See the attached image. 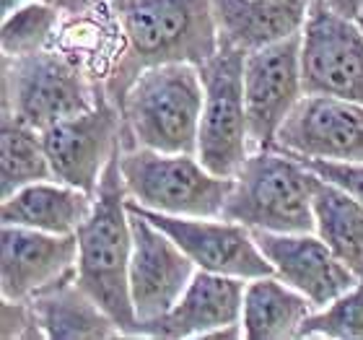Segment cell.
Segmentation results:
<instances>
[{
    "label": "cell",
    "mask_w": 363,
    "mask_h": 340,
    "mask_svg": "<svg viewBox=\"0 0 363 340\" xmlns=\"http://www.w3.org/2000/svg\"><path fill=\"white\" fill-rule=\"evenodd\" d=\"M120 21L122 50L104 94L120 106L125 91L145 68L164 62L203 65L218 53L213 0H109Z\"/></svg>",
    "instance_id": "obj_1"
},
{
    "label": "cell",
    "mask_w": 363,
    "mask_h": 340,
    "mask_svg": "<svg viewBox=\"0 0 363 340\" xmlns=\"http://www.w3.org/2000/svg\"><path fill=\"white\" fill-rule=\"evenodd\" d=\"M120 148L106 164L94 195V205L76 231V280L99 307L109 312V317L120 325L125 338H138V314L130 296L133 226L128 190L120 172Z\"/></svg>",
    "instance_id": "obj_2"
},
{
    "label": "cell",
    "mask_w": 363,
    "mask_h": 340,
    "mask_svg": "<svg viewBox=\"0 0 363 340\" xmlns=\"http://www.w3.org/2000/svg\"><path fill=\"white\" fill-rule=\"evenodd\" d=\"M203 78L192 62H164L145 68L120 102L122 148L197 153L203 114Z\"/></svg>",
    "instance_id": "obj_3"
},
{
    "label": "cell",
    "mask_w": 363,
    "mask_h": 340,
    "mask_svg": "<svg viewBox=\"0 0 363 340\" xmlns=\"http://www.w3.org/2000/svg\"><path fill=\"white\" fill-rule=\"evenodd\" d=\"M314 182L317 174L298 156L278 148L252 151L220 216L262 231H314Z\"/></svg>",
    "instance_id": "obj_4"
},
{
    "label": "cell",
    "mask_w": 363,
    "mask_h": 340,
    "mask_svg": "<svg viewBox=\"0 0 363 340\" xmlns=\"http://www.w3.org/2000/svg\"><path fill=\"white\" fill-rule=\"evenodd\" d=\"M120 172L128 197L145 211L172 216H220L234 177H218L197 153L120 148Z\"/></svg>",
    "instance_id": "obj_5"
},
{
    "label": "cell",
    "mask_w": 363,
    "mask_h": 340,
    "mask_svg": "<svg viewBox=\"0 0 363 340\" xmlns=\"http://www.w3.org/2000/svg\"><path fill=\"white\" fill-rule=\"evenodd\" d=\"M101 91L76 57L55 45L23 57H3V112L37 130L91 109Z\"/></svg>",
    "instance_id": "obj_6"
},
{
    "label": "cell",
    "mask_w": 363,
    "mask_h": 340,
    "mask_svg": "<svg viewBox=\"0 0 363 340\" xmlns=\"http://www.w3.org/2000/svg\"><path fill=\"white\" fill-rule=\"evenodd\" d=\"M244 57L234 47H218L200 68L203 114L197 128V159L218 177H236L250 159V125L244 106Z\"/></svg>",
    "instance_id": "obj_7"
},
{
    "label": "cell",
    "mask_w": 363,
    "mask_h": 340,
    "mask_svg": "<svg viewBox=\"0 0 363 340\" xmlns=\"http://www.w3.org/2000/svg\"><path fill=\"white\" fill-rule=\"evenodd\" d=\"M303 94L363 104V26L327 0H311L301 29Z\"/></svg>",
    "instance_id": "obj_8"
},
{
    "label": "cell",
    "mask_w": 363,
    "mask_h": 340,
    "mask_svg": "<svg viewBox=\"0 0 363 340\" xmlns=\"http://www.w3.org/2000/svg\"><path fill=\"white\" fill-rule=\"evenodd\" d=\"M122 112L104 91L81 114L57 120L42 130L52 180L96 195L101 174L122 143Z\"/></svg>",
    "instance_id": "obj_9"
},
{
    "label": "cell",
    "mask_w": 363,
    "mask_h": 340,
    "mask_svg": "<svg viewBox=\"0 0 363 340\" xmlns=\"http://www.w3.org/2000/svg\"><path fill=\"white\" fill-rule=\"evenodd\" d=\"M303 97L301 31L244 57V106L252 151L275 148L283 122Z\"/></svg>",
    "instance_id": "obj_10"
},
{
    "label": "cell",
    "mask_w": 363,
    "mask_h": 340,
    "mask_svg": "<svg viewBox=\"0 0 363 340\" xmlns=\"http://www.w3.org/2000/svg\"><path fill=\"white\" fill-rule=\"evenodd\" d=\"M130 211L140 213L167 231L182 250L192 257L200 270L223 273L252 280L259 275H272V265L255 242L250 226L223 216H172V213L145 211L128 197Z\"/></svg>",
    "instance_id": "obj_11"
},
{
    "label": "cell",
    "mask_w": 363,
    "mask_h": 340,
    "mask_svg": "<svg viewBox=\"0 0 363 340\" xmlns=\"http://www.w3.org/2000/svg\"><path fill=\"white\" fill-rule=\"evenodd\" d=\"M130 226H133L130 296L140 325L145 319L167 314L179 302L189 280L195 278L197 265L167 231H161L140 213L130 211Z\"/></svg>",
    "instance_id": "obj_12"
},
{
    "label": "cell",
    "mask_w": 363,
    "mask_h": 340,
    "mask_svg": "<svg viewBox=\"0 0 363 340\" xmlns=\"http://www.w3.org/2000/svg\"><path fill=\"white\" fill-rule=\"evenodd\" d=\"M275 148L298 159L363 161V104L303 94L283 122Z\"/></svg>",
    "instance_id": "obj_13"
},
{
    "label": "cell",
    "mask_w": 363,
    "mask_h": 340,
    "mask_svg": "<svg viewBox=\"0 0 363 340\" xmlns=\"http://www.w3.org/2000/svg\"><path fill=\"white\" fill-rule=\"evenodd\" d=\"M78 236L47 234L3 224L0 231V291L3 299L31 302L47 288L76 275Z\"/></svg>",
    "instance_id": "obj_14"
},
{
    "label": "cell",
    "mask_w": 363,
    "mask_h": 340,
    "mask_svg": "<svg viewBox=\"0 0 363 340\" xmlns=\"http://www.w3.org/2000/svg\"><path fill=\"white\" fill-rule=\"evenodd\" d=\"M255 242L270 260L272 270L288 286L301 291L314 309H322L358 283V275L314 231H262L252 229Z\"/></svg>",
    "instance_id": "obj_15"
},
{
    "label": "cell",
    "mask_w": 363,
    "mask_h": 340,
    "mask_svg": "<svg viewBox=\"0 0 363 340\" xmlns=\"http://www.w3.org/2000/svg\"><path fill=\"white\" fill-rule=\"evenodd\" d=\"M244 291L247 280L223 273H211L197 268L179 302L156 319L138 325L140 338H205L213 330L242 322Z\"/></svg>",
    "instance_id": "obj_16"
},
{
    "label": "cell",
    "mask_w": 363,
    "mask_h": 340,
    "mask_svg": "<svg viewBox=\"0 0 363 340\" xmlns=\"http://www.w3.org/2000/svg\"><path fill=\"white\" fill-rule=\"evenodd\" d=\"M311 0H213L220 47L252 53L303 29Z\"/></svg>",
    "instance_id": "obj_17"
},
{
    "label": "cell",
    "mask_w": 363,
    "mask_h": 340,
    "mask_svg": "<svg viewBox=\"0 0 363 340\" xmlns=\"http://www.w3.org/2000/svg\"><path fill=\"white\" fill-rule=\"evenodd\" d=\"M94 195L57 180L31 182L3 197L0 219L11 226H26L47 234H76L89 216Z\"/></svg>",
    "instance_id": "obj_18"
},
{
    "label": "cell",
    "mask_w": 363,
    "mask_h": 340,
    "mask_svg": "<svg viewBox=\"0 0 363 340\" xmlns=\"http://www.w3.org/2000/svg\"><path fill=\"white\" fill-rule=\"evenodd\" d=\"M31 307L47 340H109L125 335L109 312L78 286L76 275L31 299Z\"/></svg>",
    "instance_id": "obj_19"
},
{
    "label": "cell",
    "mask_w": 363,
    "mask_h": 340,
    "mask_svg": "<svg viewBox=\"0 0 363 340\" xmlns=\"http://www.w3.org/2000/svg\"><path fill=\"white\" fill-rule=\"evenodd\" d=\"M314 307L301 291L288 286L275 273L247 280L242 307V330L247 340L298 338L303 319Z\"/></svg>",
    "instance_id": "obj_20"
},
{
    "label": "cell",
    "mask_w": 363,
    "mask_h": 340,
    "mask_svg": "<svg viewBox=\"0 0 363 340\" xmlns=\"http://www.w3.org/2000/svg\"><path fill=\"white\" fill-rule=\"evenodd\" d=\"M314 234L363 280V203L317 174L314 182Z\"/></svg>",
    "instance_id": "obj_21"
},
{
    "label": "cell",
    "mask_w": 363,
    "mask_h": 340,
    "mask_svg": "<svg viewBox=\"0 0 363 340\" xmlns=\"http://www.w3.org/2000/svg\"><path fill=\"white\" fill-rule=\"evenodd\" d=\"M52 180L42 130L31 128L16 114L3 112L0 120V197L31 182Z\"/></svg>",
    "instance_id": "obj_22"
},
{
    "label": "cell",
    "mask_w": 363,
    "mask_h": 340,
    "mask_svg": "<svg viewBox=\"0 0 363 340\" xmlns=\"http://www.w3.org/2000/svg\"><path fill=\"white\" fill-rule=\"evenodd\" d=\"M65 16L57 8L47 6L42 0H29L26 6L16 8L13 13L3 16L0 31V50L3 57H23L52 47Z\"/></svg>",
    "instance_id": "obj_23"
},
{
    "label": "cell",
    "mask_w": 363,
    "mask_h": 340,
    "mask_svg": "<svg viewBox=\"0 0 363 340\" xmlns=\"http://www.w3.org/2000/svg\"><path fill=\"white\" fill-rule=\"evenodd\" d=\"M298 338L363 340V280L303 319Z\"/></svg>",
    "instance_id": "obj_24"
},
{
    "label": "cell",
    "mask_w": 363,
    "mask_h": 340,
    "mask_svg": "<svg viewBox=\"0 0 363 340\" xmlns=\"http://www.w3.org/2000/svg\"><path fill=\"white\" fill-rule=\"evenodd\" d=\"M0 335H3V340L45 338V330L39 325L37 312H34L31 302L3 299V307H0Z\"/></svg>",
    "instance_id": "obj_25"
},
{
    "label": "cell",
    "mask_w": 363,
    "mask_h": 340,
    "mask_svg": "<svg viewBox=\"0 0 363 340\" xmlns=\"http://www.w3.org/2000/svg\"><path fill=\"white\" fill-rule=\"evenodd\" d=\"M322 180L333 182L358 203H363V161H325V159H301Z\"/></svg>",
    "instance_id": "obj_26"
},
{
    "label": "cell",
    "mask_w": 363,
    "mask_h": 340,
    "mask_svg": "<svg viewBox=\"0 0 363 340\" xmlns=\"http://www.w3.org/2000/svg\"><path fill=\"white\" fill-rule=\"evenodd\" d=\"M42 3L57 8L62 16H76V13H84V11H89L96 0H42Z\"/></svg>",
    "instance_id": "obj_27"
},
{
    "label": "cell",
    "mask_w": 363,
    "mask_h": 340,
    "mask_svg": "<svg viewBox=\"0 0 363 340\" xmlns=\"http://www.w3.org/2000/svg\"><path fill=\"white\" fill-rule=\"evenodd\" d=\"M327 3H330L337 13L348 16V18H358V13H361V8H363V0H327Z\"/></svg>",
    "instance_id": "obj_28"
},
{
    "label": "cell",
    "mask_w": 363,
    "mask_h": 340,
    "mask_svg": "<svg viewBox=\"0 0 363 340\" xmlns=\"http://www.w3.org/2000/svg\"><path fill=\"white\" fill-rule=\"evenodd\" d=\"M26 3H29V0H0V13H3V16L13 13L16 8L26 6Z\"/></svg>",
    "instance_id": "obj_29"
},
{
    "label": "cell",
    "mask_w": 363,
    "mask_h": 340,
    "mask_svg": "<svg viewBox=\"0 0 363 340\" xmlns=\"http://www.w3.org/2000/svg\"><path fill=\"white\" fill-rule=\"evenodd\" d=\"M356 21H358V23H361V26H363V8H361V13H358V18H356Z\"/></svg>",
    "instance_id": "obj_30"
}]
</instances>
